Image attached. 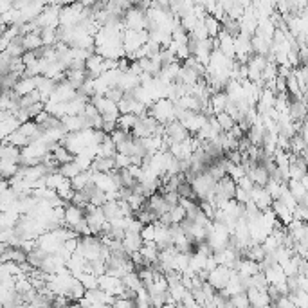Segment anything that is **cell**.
Wrapping results in <instances>:
<instances>
[{
    "mask_svg": "<svg viewBox=\"0 0 308 308\" xmlns=\"http://www.w3.org/2000/svg\"><path fill=\"white\" fill-rule=\"evenodd\" d=\"M42 40H44L45 47H54V45L60 42V38H58V29L45 27L44 31H42Z\"/></svg>",
    "mask_w": 308,
    "mask_h": 308,
    "instance_id": "7402d4cb",
    "label": "cell"
},
{
    "mask_svg": "<svg viewBox=\"0 0 308 308\" xmlns=\"http://www.w3.org/2000/svg\"><path fill=\"white\" fill-rule=\"evenodd\" d=\"M164 200L166 204L170 206V208H175L180 204V195H178V191H171V193H164Z\"/></svg>",
    "mask_w": 308,
    "mask_h": 308,
    "instance_id": "8d00e7d4",
    "label": "cell"
},
{
    "mask_svg": "<svg viewBox=\"0 0 308 308\" xmlns=\"http://www.w3.org/2000/svg\"><path fill=\"white\" fill-rule=\"evenodd\" d=\"M177 308H186V307H184L182 303H178V305H177Z\"/></svg>",
    "mask_w": 308,
    "mask_h": 308,
    "instance_id": "c3c4849f",
    "label": "cell"
},
{
    "mask_svg": "<svg viewBox=\"0 0 308 308\" xmlns=\"http://www.w3.org/2000/svg\"><path fill=\"white\" fill-rule=\"evenodd\" d=\"M96 159L90 157L88 153H80V155H76L74 157V162L80 166V170L81 171H88L90 168H92V164H94Z\"/></svg>",
    "mask_w": 308,
    "mask_h": 308,
    "instance_id": "83f0119b",
    "label": "cell"
},
{
    "mask_svg": "<svg viewBox=\"0 0 308 308\" xmlns=\"http://www.w3.org/2000/svg\"><path fill=\"white\" fill-rule=\"evenodd\" d=\"M189 261H191V254H186V252H178L175 258V271L184 274V272L189 269Z\"/></svg>",
    "mask_w": 308,
    "mask_h": 308,
    "instance_id": "d4e9b609",
    "label": "cell"
},
{
    "mask_svg": "<svg viewBox=\"0 0 308 308\" xmlns=\"http://www.w3.org/2000/svg\"><path fill=\"white\" fill-rule=\"evenodd\" d=\"M227 105H229V96L226 92H218V94L211 96V108H213L214 115L226 112Z\"/></svg>",
    "mask_w": 308,
    "mask_h": 308,
    "instance_id": "5bb4252c",
    "label": "cell"
},
{
    "mask_svg": "<svg viewBox=\"0 0 308 308\" xmlns=\"http://www.w3.org/2000/svg\"><path fill=\"white\" fill-rule=\"evenodd\" d=\"M115 170L121 171V170H128L130 166H132V157H128V155H123V153H117L115 157Z\"/></svg>",
    "mask_w": 308,
    "mask_h": 308,
    "instance_id": "1f68e13d",
    "label": "cell"
},
{
    "mask_svg": "<svg viewBox=\"0 0 308 308\" xmlns=\"http://www.w3.org/2000/svg\"><path fill=\"white\" fill-rule=\"evenodd\" d=\"M85 209L78 208L74 204H69L67 208H65V226L70 227V229H74L78 224H81L85 220Z\"/></svg>",
    "mask_w": 308,
    "mask_h": 308,
    "instance_id": "5b68a950",
    "label": "cell"
},
{
    "mask_svg": "<svg viewBox=\"0 0 308 308\" xmlns=\"http://www.w3.org/2000/svg\"><path fill=\"white\" fill-rule=\"evenodd\" d=\"M36 245L38 249H42L45 254H58L60 249H62L65 243L60 240V236H58L54 231H49V233L42 234V236L36 240Z\"/></svg>",
    "mask_w": 308,
    "mask_h": 308,
    "instance_id": "3957f363",
    "label": "cell"
},
{
    "mask_svg": "<svg viewBox=\"0 0 308 308\" xmlns=\"http://www.w3.org/2000/svg\"><path fill=\"white\" fill-rule=\"evenodd\" d=\"M80 279V283L85 287V290H96L99 289V276H96L92 272H81L80 276H76Z\"/></svg>",
    "mask_w": 308,
    "mask_h": 308,
    "instance_id": "2e32d148",
    "label": "cell"
},
{
    "mask_svg": "<svg viewBox=\"0 0 308 308\" xmlns=\"http://www.w3.org/2000/svg\"><path fill=\"white\" fill-rule=\"evenodd\" d=\"M128 204H130V208H132V211L133 213H141L143 211V208H145V202H146V198L145 196H141V195H135L133 193L130 198H128Z\"/></svg>",
    "mask_w": 308,
    "mask_h": 308,
    "instance_id": "4dcf8cb0",
    "label": "cell"
},
{
    "mask_svg": "<svg viewBox=\"0 0 308 308\" xmlns=\"http://www.w3.org/2000/svg\"><path fill=\"white\" fill-rule=\"evenodd\" d=\"M83 115L88 117V119H94V117H97V115H101V113H99V110H97V107H96L94 103H88L87 108H85V112H83Z\"/></svg>",
    "mask_w": 308,
    "mask_h": 308,
    "instance_id": "b9f144b4",
    "label": "cell"
},
{
    "mask_svg": "<svg viewBox=\"0 0 308 308\" xmlns=\"http://www.w3.org/2000/svg\"><path fill=\"white\" fill-rule=\"evenodd\" d=\"M231 137H234L236 141H242L243 139V130H242V126L240 125H234L233 128H231V132H227Z\"/></svg>",
    "mask_w": 308,
    "mask_h": 308,
    "instance_id": "f6af8a7d",
    "label": "cell"
},
{
    "mask_svg": "<svg viewBox=\"0 0 308 308\" xmlns=\"http://www.w3.org/2000/svg\"><path fill=\"white\" fill-rule=\"evenodd\" d=\"M113 308H137V301H133V299H123V297H117V301H115Z\"/></svg>",
    "mask_w": 308,
    "mask_h": 308,
    "instance_id": "60d3db41",
    "label": "cell"
},
{
    "mask_svg": "<svg viewBox=\"0 0 308 308\" xmlns=\"http://www.w3.org/2000/svg\"><path fill=\"white\" fill-rule=\"evenodd\" d=\"M272 305H274L276 308H297L296 305H294V301H292L289 296H281L276 303H272Z\"/></svg>",
    "mask_w": 308,
    "mask_h": 308,
    "instance_id": "ab89813d",
    "label": "cell"
},
{
    "mask_svg": "<svg viewBox=\"0 0 308 308\" xmlns=\"http://www.w3.org/2000/svg\"><path fill=\"white\" fill-rule=\"evenodd\" d=\"M2 143H7V145H13L16 146V148H20V150H24L25 146L31 145V141L25 137V135H22L20 132H15L13 135H9V137L6 139V141H2Z\"/></svg>",
    "mask_w": 308,
    "mask_h": 308,
    "instance_id": "44dd1931",
    "label": "cell"
},
{
    "mask_svg": "<svg viewBox=\"0 0 308 308\" xmlns=\"http://www.w3.org/2000/svg\"><path fill=\"white\" fill-rule=\"evenodd\" d=\"M204 22H206V27H208L209 38H211V40L218 38V34L222 32V22H218V20L214 18L213 15H208Z\"/></svg>",
    "mask_w": 308,
    "mask_h": 308,
    "instance_id": "ac0fdd59",
    "label": "cell"
},
{
    "mask_svg": "<svg viewBox=\"0 0 308 308\" xmlns=\"http://www.w3.org/2000/svg\"><path fill=\"white\" fill-rule=\"evenodd\" d=\"M85 220L92 229V234L97 236V234H103V229H105V224H107V216H105V211L103 208H96L92 204H88L87 214H85Z\"/></svg>",
    "mask_w": 308,
    "mask_h": 308,
    "instance_id": "7a4b0ae2",
    "label": "cell"
},
{
    "mask_svg": "<svg viewBox=\"0 0 308 308\" xmlns=\"http://www.w3.org/2000/svg\"><path fill=\"white\" fill-rule=\"evenodd\" d=\"M22 44H24V49L25 52L27 50H40L44 49V40H42V34H36V32H31V34H25L24 40H22Z\"/></svg>",
    "mask_w": 308,
    "mask_h": 308,
    "instance_id": "8fae6325",
    "label": "cell"
},
{
    "mask_svg": "<svg viewBox=\"0 0 308 308\" xmlns=\"http://www.w3.org/2000/svg\"><path fill=\"white\" fill-rule=\"evenodd\" d=\"M227 175L231 177L234 182H238V180H242L247 175V171L242 164H231L227 161Z\"/></svg>",
    "mask_w": 308,
    "mask_h": 308,
    "instance_id": "ffe728a7",
    "label": "cell"
},
{
    "mask_svg": "<svg viewBox=\"0 0 308 308\" xmlns=\"http://www.w3.org/2000/svg\"><path fill=\"white\" fill-rule=\"evenodd\" d=\"M208 258L209 256H202L198 252L195 254H191V261H189V269L191 271H195L196 274L202 271H206V263H208Z\"/></svg>",
    "mask_w": 308,
    "mask_h": 308,
    "instance_id": "d6986e66",
    "label": "cell"
},
{
    "mask_svg": "<svg viewBox=\"0 0 308 308\" xmlns=\"http://www.w3.org/2000/svg\"><path fill=\"white\" fill-rule=\"evenodd\" d=\"M191 290H188L186 287H184L182 283L178 285H173V287H170V296L175 299L177 303H182L184 299H186V296H188Z\"/></svg>",
    "mask_w": 308,
    "mask_h": 308,
    "instance_id": "484cf974",
    "label": "cell"
},
{
    "mask_svg": "<svg viewBox=\"0 0 308 308\" xmlns=\"http://www.w3.org/2000/svg\"><path fill=\"white\" fill-rule=\"evenodd\" d=\"M143 245H145V240H143L141 234L126 233L125 240H123V249H125V252L128 254V256L133 254V252H139L141 249H143Z\"/></svg>",
    "mask_w": 308,
    "mask_h": 308,
    "instance_id": "52a82bcc",
    "label": "cell"
},
{
    "mask_svg": "<svg viewBox=\"0 0 308 308\" xmlns=\"http://www.w3.org/2000/svg\"><path fill=\"white\" fill-rule=\"evenodd\" d=\"M141 236L145 240V243H148V242H155V226H153V224H151V226H145Z\"/></svg>",
    "mask_w": 308,
    "mask_h": 308,
    "instance_id": "74e56055",
    "label": "cell"
},
{
    "mask_svg": "<svg viewBox=\"0 0 308 308\" xmlns=\"http://www.w3.org/2000/svg\"><path fill=\"white\" fill-rule=\"evenodd\" d=\"M0 157H2V161H6V162L20 164L22 162V150L16 148V146L4 143V145H2V150H0Z\"/></svg>",
    "mask_w": 308,
    "mask_h": 308,
    "instance_id": "9c48e42d",
    "label": "cell"
},
{
    "mask_svg": "<svg viewBox=\"0 0 308 308\" xmlns=\"http://www.w3.org/2000/svg\"><path fill=\"white\" fill-rule=\"evenodd\" d=\"M18 170H20V166L18 164H13V162H6V161H2L0 162V171H2V177L4 178H9V177H16V173H18Z\"/></svg>",
    "mask_w": 308,
    "mask_h": 308,
    "instance_id": "f1b7e54d",
    "label": "cell"
},
{
    "mask_svg": "<svg viewBox=\"0 0 308 308\" xmlns=\"http://www.w3.org/2000/svg\"><path fill=\"white\" fill-rule=\"evenodd\" d=\"M238 188H242V189H245L247 193H251L252 189H254V182H252L251 178H249V177H243V178H242V180H238Z\"/></svg>",
    "mask_w": 308,
    "mask_h": 308,
    "instance_id": "7bdbcfd3",
    "label": "cell"
},
{
    "mask_svg": "<svg viewBox=\"0 0 308 308\" xmlns=\"http://www.w3.org/2000/svg\"><path fill=\"white\" fill-rule=\"evenodd\" d=\"M92 171V170H90ZM92 182L97 189H101L103 193H112V191H119V184L115 182L112 173H94Z\"/></svg>",
    "mask_w": 308,
    "mask_h": 308,
    "instance_id": "277c9868",
    "label": "cell"
},
{
    "mask_svg": "<svg viewBox=\"0 0 308 308\" xmlns=\"http://www.w3.org/2000/svg\"><path fill=\"white\" fill-rule=\"evenodd\" d=\"M115 155H117V145L113 143L110 135H107V137H105V141H103V145L99 146V153H97V157H101V159H113Z\"/></svg>",
    "mask_w": 308,
    "mask_h": 308,
    "instance_id": "30bf717a",
    "label": "cell"
},
{
    "mask_svg": "<svg viewBox=\"0 0 308 308\" xmlns=\"http://www.w3.org/2000/svg\"><path fill=\"white\" fill-rule=\"evenodd\" d=\"M60 173H62L65 178H76V177L80 175V173H83L81 170H80V166L76 162H69V164H63V166H60Z\"/></svg>",
    "mask_w": 308,
    "mask_h": 308,
    "instance_id": "cb8c5ba5",
    "label": "cell"
},
{
    "mask_svg": "<svg viewBox=\"0 0 308 308\" xmlns=\"http://www.w3.org/2000/svg\"><path fill=\"white\" fill-rule=\"evenodd\" d=\"M137 123H139L137 115H133V113H125V115H119V119H117V128L126 133H130L133 128H135Z\"/></svg>",
    "mask_w": 308,
    "mask_h": 308,
    "instance_id": "9a60e30c",
    "label": "cell"
},
{
    "mask_svg": "<svg viewBox=\"0 0 308 308\" xmlns=\"http://www.w3.org/2000/svg\"><path fill=\"white\" fill-rule=\"evenodd\" d=\"M227 161L231 164H242L243 162V153H240V151H229V153H227Z\"/></svg>",
    "mask_w": 308,
    "mask_h": 308,
    "instance_id": "ee69618b",
    "label": "cell"
},
{
    "mask_svg": "<svg viewBox=\"0 0 308 308\" xmlns=\"http://www.w3.org/2000/svg\"><path fill=\"white\" fill-rule=\"evenodd\" d=\"M148 115L157 119L161 125H170V123H175L177 121V113H175V103L171 99H159L155 101L151 108L148 110Z\"/></svg>",
    "mask_w": 308,
    "mask_h": 308,
    "instance_id": "6da1fadb",
    "label": "cell"
},
{
    "mask_svg": "<svg viewBox=\"0 0 308 308\" xmlns=\"http://www.w3.org/2000/svg\"><path fill=\"white\" fill-rule=\"evenodd\" d=\"M170 216H171L173 226H180L184 220H188V213H186V209H184L182 206H175V208H171Z\"/></svg>",
    "mask_w": 308,
    "mask_h": 308,
    "instance_id": "4316f807",
    "label": "cell"
},
{
    "mask_svg": "<svg viewBox=\"0 0 308 308\" xmlns=\"http://www.w3.org/2000/svg\"><path fill=\"white\" fill-rule=\"evenodd\" d=\"M69 308H81V307H80V305H78V303H70V305H69Z\"/></svg>",
    "mask_w": 308,
    "mask_h": 308,
    "instance_id": "7dc6e473",
    "label": "cell"
},
{
    "mask_svg": "<svg viewBox=\"0 0 308 308\" xmlns=\"http://www.w3.org/2000/svg\"><path fill=\"white\" fill-rule=\"evenodd\" d=\"M146 208L150 209V211H153L155 214H159V216H162V214L170 213L171 208L166 204V200H164V195L161 193H155V195H151L150 198H148V204H146Z\"/></svg>",
    "mask_w": 308,
    "mask_h": 308,
    "instance_id": "8992f818",
    "label": "cell"
},
{
    "mask_svg": "<svg viewBox=\"0 0 308 308\" xmlns=\"http://www.w3.org/2000/svg\"><path fill=\"white\" fill-rule=\"evenodd\" d=\"M72 204L74 206H78V208H85L87 209L88 208V204H90V196L85 193V191H76V195H74V198H72Z\"/></svg>",
    "mask_w": 308,
    "mask_h": 308,
    "instance_id": "d6a6232c",
    "label": "cell"
},
{
    "mask_svg": "<svg viewBox=\"0 0 308 308\" xmlns=\"http://www.w3.org/2000/svg\"><path fill=\"white\" fill-rule=\"evenodd\" d=\"M180 20H182L184 31L189 32V34H191V32L195 31V27L198 25V22H200V20H198V18L195 16V13H193V15H189V16H186V18H180Z\"/></svg>",
    "mask_w": 308,
    "mask_h": 308,
    "instance_id": "836d02e7",
    "label": "cell"
},
{
    "mask_svg": "<svg viewBox=\"0 0 308 308\" xmlns=\"http://www.w3.org/2000/svg\"><path fill=\"white\" fill-rule=\"evenodd\" d=\"M34 90H36V78H22L13 88V92L18 97H25V96L32 94Z\"/></svg>",
    "mask_w": 308,
    "mask_h": 308,
    "instance_id": "ba28073f",
    "label": "cell"
},
{
    "mask_svg": "<svg viewBox=\"0 0 308 308\" xmlns=\"http://www.w3.org/2000/svg\"><path fill=\"white\" fill-rule=\"evenodd\" d=\"M90 170L94 171V173H112V171L115 170V161H113V159L96 157V161Z\"/></svg>",
    "mask_w": 308,
    "mask_h": 308,
    "instance_id": "4fadbf2b",
    "label": "cell"
},
{
    "mask_svg": "<svg viewBox=\"0 0 308 308\" xmlns=\"http://www.w3.org/2000/svg\"><path fill=\"white\" fill-rule=\"evenodd\" d=\"M130 259L133 261V265H135V267H141V265H145V267H146V261H145V258H143V254H141V251H139V252H133V254H130Z\"/></svg>",
    "mask_w": 308,
    "mask_h": 308,
    "instance_id": "bcb514c9",
    "label": "cell"
},
{
    "mask_svg": "<svg viewBox=\"0 0 308 308\" xmlns=\"http://www.w3.org/2000/svg\"><path fill=\"white\" fill-rule=\"evenodd\" d=\"M125 96H126V94L123 92V90H121L119 87H115V88H110V90L107 92V96H105V97H108V99L113 101V103H119V101L125 99Z\"/></svg>",
    "mask_w": 308,
    "mask_h": 308,
    "instance_id": "d590c367",
    "label": "cell"
},
{
    "mask_svg": "<svg viewBox=\"0 0 308 308\" xmlns=\"http://www.w3.org/2000/svg\"><path fill=\"white\" fill-rule=\"evenodd\" d=\"M92 177H94V171H83V173H80V175L76 177V178H72V189L74 191H83V189H87L92 182Z\"/></svg>",
    "mask_w": 308,
    "mask_h": 308,
    "instance_id": "7c38bea8",
    "label": "cell"
},
{
    "mask_svg": "<svg viewBox=\"0 0 308 308\" xmlns=\"http://www.w3.org/2000/svg\"><path fill=\"white\" fill-rule=\"evenodd\" d=\"M216 121H218V125L222 126V130H224V132H231V128L236 125V123H234V119L227 112L218 113V115H216Z\"/></svg>",
    "mask_w": 308,
    "mask_h": 308,
    "instance_id": "f546056e",
    "label": "cell"
},
{
    "mask_svg": "<svg viewBox=\"0 0 308 308\" xmlns=\"http://www.w3.org/2000/svg\"><path fill=\"white\" fill-rule=\"evenodd\" d=\"M130 135H132V133H126V132H123V130H119V128H117L115 132L110 133V137H112V141H113V143H115L117 146H119L121 143H125V141H126L128 137H130Z\"/></svg>",
    "mask_w": 308,
    "mask_h": 308,
    "instance_id": "f35d334b",
    "label": "cell"
},
{
    "mask_svg": "<svg viewBox=\"0 0 308 308\" xmlns=\"http://www.w3.org/2000/svg\"><path fill=\"white\" fill-rule=\"evenodd\" d=\"M234 303V308H252L251 307V301H249V297H247V292L245 294H238V296L231 297Z\"/></svg>",
    "mask_w": 308,
    "mask_h": 308,
    "instance_id": "e575fe53",
    "label": "cell"
},
{
    "mask_svg": "<svg viewBox=\"0 0 308 308\" xmlns=\"http://www.w3.org/2000/svg\"><path fill=\"white\" fill-rule=\"evenodd\" d=\"M123 283H125L126 289L133 290V292H139L141 289H145V283H143V279H141L137 272H130L128 276L123 277Z\"/></svg>",
    "mask_w": 308,
    "mask_h": 308,
    "instance_id": "e0dca14e",
    "label": "cell"
},
{
    "mask_svg": "<svg viewBox=\"0 0 308 308\" xmlns=\"http://www.w3.org/2000/svg\"><path fill=\"white\" fill-rule=\"evenodd\" d=\"M67 178L60 173V171H54V173H49V175L45 177V184H47V188L50 189H60L63 186V182H65Z\"/></svg>",
    "mask_w": 308,
    "mask_h": 308,
    "instance_id": "603a6c76",
    "label": "cell"
}]
</instances>
